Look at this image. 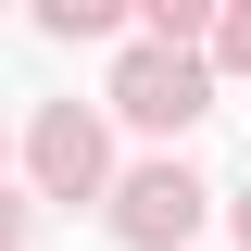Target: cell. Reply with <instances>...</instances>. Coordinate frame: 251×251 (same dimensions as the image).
Returning <instances> with one entry per match:
<instances>
[{"mask_svg": "<svg viewBox=\"0 0 251 251\" xmlns=\"http://www.w3.org/2000/svg\"><path fill=\"white\" fill-rule=\"evenodd\" d=\"M201 201H214V188L188 176V163H151V176H126L113 226H126L138 251H188V226H201Z\"/></svg>", "mask_w": 251, "mask_h": 251, "instance_id": "obj_1", "label": "cell"}, {"mask_svg": "<svg viewBox=\"0 0 251 251\" xmlns=\"http://www.w3.org/2000/svg\"><path fill=\"white\" fill-rule=\"evenodd\" d=\"M201 100H214V88H201V63L163 50V38H151V50H126V75H113V113H138V126H188Z\"/></svg>", "mask_w": 251, "mask_h": 251, "instance_id": "obj_2", "label": "cell"}, {"mask_svg": "<svg viewBox=\"0 0 251 251\" xmlns=\"http://www.w3.org/2000/svg\"><path fill=\"white\" fill-rule=\"evenodd\" d=\"M25 151H38V188H50V201H88V188H100V126L75 113V100H63V113H38Z\"/></svg>", "mask_w": 251, "mask_h": 251, "instance_id": "obj_3", "label": "cell"}, {"mask_svg": "<svg viewBox=\"0 0 251 251\" xmlns=\"http://www.w3.org/2000/svg\"><path fill=\"white\" fill-rule=\"evenodd\" d=\"M214 50H226V63H251V13H226V38H214Z\"/></svg>", "mask_w": 251, "mask_h": 251, "instance_id": "obj_4", "label": "cell"}, {"mask_svg": "<svg viewBox=\"0 0 251 251\" xmlns=\"http://www.w3.org/2000/svg\"><path fill=\"white\" fill-rule=\"evenodd\" d=\"M0 239H13V201H0Z\"/></svg>", "mask_w": 251, "mask_h": 251, "instance_id": "obj_5", "label": "cell"}, {"mask_svg": "<svg viewBox=\"0 0 251 251\" xmlns=\"http://www.w3.org/2000/svg\"><path fill=\"white\" fill-rule=\"evenodd\" d=\"M239 239H251V201H239Z\"/></svg>", "mask_w": 251, "mask_h": 251, "instance_id": "obj_6", "label": "cell"}]
</instances>
